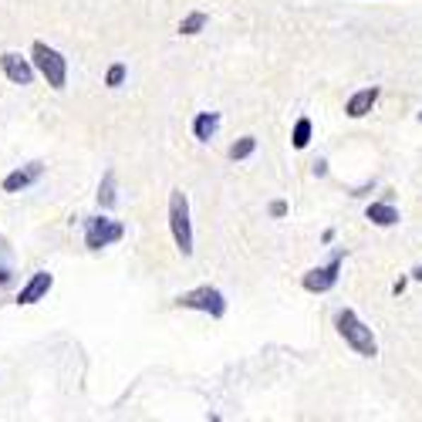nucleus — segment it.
Returning <instances> with one entry per match:
<instances>
[{"label":"nucleus","mask_w":422,"mask_h":422,"mask_svg":"<svg viewBox=\"0 0 422 422\" xmlns=\"http://www.w3.org/2000/svg\"><path fill=\"white\" fill-rule=\"evenodd\" d=\"M30 64H34V71L45 78L54 91H64V85H68V58L61 54L58 47L45 45V41H34V47H30Z\"/></svg>","instance_id":"f257e3e1"},{"label":"nucleus","mask_w":422,"mask_h":422,"mask_svg":"<svg viewBox=\"0 0 422 422\" xmlns=\"http://www.w3.org/2000/svg\"><path fill=\"white\" fill-rule=\"evenodd\" d=\"M169 230H172V240L180 247L182 257L193 254V226H189V199L182 189L169 193Z\"/></svg>","instance_id":"f03ea898"},{"label":"nucleus","mask_w":422,"mask_h":422,"mask_svg":"<svg viewBox=\"0 0 422 422\" xmlns=\"http://www.w3.org/2000/svg\"><path fill=\"white\" fill-rule=\"evenodd\" d=\"M338 334H341V338H345L348 345L355 348L362 358H375L378 355L375 334H372V328H368L355 311H341V315H338Z\"/></svg>","instance_id":"7ed1b4c3"},{"label":"nucleus","mask_w":422,"mask_h":422,"mask_svg":"<svg viewBox=\"0 0 422 422\" xmlns=\"http://www.w3.org/2000/svg\"><path fill=\"white\" fill-rule=\"evenodd\" d=\"M125 237V226L119 220H108V216H88L85 220V247L88 250H102V247H112Z\"/></svg>","instance_id":"20e7f679"},{"label":"nucleus","mask_w":422,"mask_h":422,"mask_svg":"<svg viewBox=\"0 0 422 422\" xmlns=\"http://www.w3.org/2000/svg\"><path fill=\"white\" fill-rule=\"evenodd\" d=\"M180 307H189V311H203V315L210 317H223L226 315V301L223 294L216 291V287L203 284L197 291H189V294H182L180 298Z\"/></svg>","instance_id":"39448f33"},{"label":"nucleus","mask_w":422,"mask_h":422,"mask_svg":"<svg viewBox=\"0 0 422 422\" xmlns=\"http://www.w3.org/2000/svg\"><path fill=\"white\" fill-rule=\"evenodd\" d=\"M0 71L7 75L11 85H20V88H24V85H34V78H37L30 58H20L17 51H4V54H0Z\"/></svg>","instance_id":"423d86ee"},{"label":"nucleus","mask_w":422,"mask_h":422,"mask_svg":"<svg viewBox=\"0 0 422 422\" xmlns=\"http://www.w3.org/2000/svg\"><path fill=\"white\" fill-rule=\"evenodd\" d=\"M54 287V274H47V271H34L30 274V281L20 291H17V307H30V304H37V301H45L47 298V291Z\"/></svg>","instance_id":"0eeeda50"},{"label":"nucleus","mask_w":422,"mask_h":422,"mask_svg":"<svg viewBox=\"0 0 422 422\" xmlns=\"http://www.w3.org/2000/svg\"><path fill=\"white\" fill-rule=\"evenodd\" d=\"M41 176H45V163H37V159H34V163H28V166L14 169V172H7L0 186H4V193H11V197H14V193H20V189L34 186Z\"/></svg>","instance_id":"6e6552de"},{"label":"nucleus","mask_w":422,"mask_h":422,"mask_svg":"<svg viewBox=\"0 0 422 422\" xmlns=\"http://www.w3.org/2000/svg\"><path fill=\"white\" fill-rule=\"evenodd\" d=\"M338 267H341V254H334L328 267H315V271L304 274V287H307V291H317V294H321V291H332V287L338 284Z\"/></svg>","instance_id":"1a4fd4ad"},{"label":"nucleus","mask_w":422,"mask_h":422,"mask_svg":"<svg viewBox=\"0 0 422 422\" xmlns=\"http://www.w3.org/2000/svg\"><path fill=\"white\" fill-rule=\"evenodd\" d=\"M375 98H378V88H362V91H355V95L348 98L345 112L351 115V119H362V115H368V112H372Z\"/></svg>","instance_id":"9d476101"},{"label":"nucleus","mask_w":422,"mask_h":422,"mask_svg":"<svg viewBox=\"0 0 422 422\" xmlns=\"http://www.w3.org/2000/svg\"><path fill=\"white\" fill-rule=\"evenodd\" d=\"M216 129H220V115H216V112H203V115H197V122H193V136H197L199 142H210Z\"/></svg>","instance_id":"9b49d317"},{"label":"nucleus","mask_w":422,"mask_h":422,"mask_svg":"<svg viewBox=\"0 0 422 422\" xmlns=\"http://www.w3.org/2000/svg\"><path fill=\"white\" fill-rule=\"evenodd\" d=\"M368 220L375 226H392V223H399V210H395L392 203H372L368 206Z\"/></svg>","instance_id":"f8f14e48"},{"label":"nucleus","mask_w":422,"mask_h":422,"mask_svg":"<svg viewBox=\"0 0 422 422\" xmlns=\"http://www.w3.org/2000/svg\"><path fill=\"white\" fill-rule=\"evenodd\" d=\"M119 203V197H115V172L108 169L105 176H102V186H98V206L102 210H112Z\"/></svg>","instance_id":"ddd939ff"},{"label":"nucleus","mask_w":422,"mask_h":422,"mask_svg":"<svg viewBox=\"0 0 422 422\" xmlns=\"http://www.w3.org/2000/svg\"><path fill=\"white\" fill-rule=\"evenodd\" d=\"M311 142V119H298L294 122V149H307Z\"/></svg>","instance_id":"4468645a"},{"label":"nucleus","mask_w":422,"mask_h":422,"mask_svg":"<svg viewBox=\"0 0 422 422\" xmlns=\"http://www.w3.org/2000/svg\"><path fill=\"white\" fill-rule=\"evenodd\" d=\"M257 149V139L254 136H243L240 142H233L230 146V159H247V156H254Z\"/></svg>","instance_id":"2eb2a0df"},{"label":"nucleus","mask_w":422,"mask_h":422,"mask_svg":"<svg viewBox=\"0 0 422 422\" xmlns=\"http://www.w3.org/2000/svg\"><path fill=\"white\" fill-rule=\"evenodd\" d=\"M203 28H206V14H199V11H197V14H189L180 24V34H199Z\"/></svg>","instance_id":"dca6fc26"},{"label":"nucleus","mask_w":422,"mask_h":422,"mask_svg":"<svg viewBox=\"0 0 422 422\" xmlns=\"http://www.w3.org/2000/svg\"><path fill=\"white\" fill-rule=\"evenodd\" d=\"M122 81H125V64H112L105 75V85L108 88H122Z\"/></svg>","instance_id":"f3484780"},{"label":"nucleus","mask_w":422,"mask_h":422,"mask_svg":"<svg viewBox=\"0 0 422 422\" xmlns=\"http://www.w3.org/2000/svg\"><path fill=\"white\" fill-rule=\"evenodd\" d=\"M271 213H274V216H287V203H281V199L271 203Z\"/></svg>","instance_id":"a211bd4d"},{"label":"nucleus","mask_w":422,"mask_h":422,"mask_svg":"<svg viewBox=\"0 0 422 422\" xmlns=\"http://www.w3.org/2000/svg\"><path fill=\"white\" fill-rule=\"evenodd\" d=\"M4 284H11V267H4V264H0V287Z\"/></svg>","instance_id":"6ab92c4d"},{"label":"nucleus","mask_w":422,"mask_h":422,"mask_svg":"<svg viewBox=\"0 0 422 422\" xmlns=\"http://www.w3.org/2000/svg\"><path fill=\"white\" fill-rule=\"evenodd\" d=\"M324 172H328V163H324V159H317V163H315V176H324Z\"/></svg>","instance_id":"aec40b11"},{"label":"nucleus","mask_w":422,"mask_h":422,"mask_svg":"<svg viewBox=\"0 0 422 422\" xmlns=\"http://www.w3.org/2000/svg\"><path fill=\"white\" fill-rule=\"evenodd\" d=\"M412 277H416V281H422V267H416V271H412Z\"/></svg>","instance_id":"412c9836"},{"label":"nucleus","mask_w":422,"mask_h":422,"mask_svg":"<svg viewBox=\"0 0 422 422\" xmlns=\"http://www.w3.org/2000/svg\"><path fill=\"white\" fill-rule=\"evenodd\" d=\"M419 122H422V112H419Z\"/></svg>","instance_id":"4be33fe9"}]
</instances>
